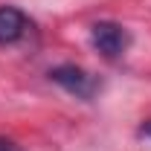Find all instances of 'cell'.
<instances>
[{"mask_svg": "<svg viewBox=\"0 0 151 151\" xmlns=\"http://www.w3.org/2000/svg\"><path fill=\"white\" fill-rule=\"evenodd\" d=\"M50 81H55L58 87H64L70 96L81 99V102H90L102 90L99 76L87 73L84 67H76V64H58V67H52L50 70Z\"/></svg>", "mask_w": 151, "mask_h": 151, "instance_id": "cell-1", "label": "cell"}, {"mask_svg": "<svg viewBox=\"0 0 151 151\" xmlns=\"http://www.w3.org/2000/svg\"><path fill=\"white\" fill-rule=\"evenodd\" d=\"M139 134H145V137H151V119L145 122V125H142V128H139Z\"/></svg>", "mask_w": 151, "mask_h": 151, "instance_id": "cell-5", "label": "cell"}, {"mask_svg": "<svg viewBox=\"0 0 151 151\" xmlns=\"http://www.w3.org/2000/svg\"><path fill=\"white\" fill-rule=\"evenodd\" d=\"M90 41L105 58H119L131 44V32L116 20H99L90 29Z\"/></svg>", "mask_w": 151, "mask_h": 151, "instance_id": "cell-2", "label": "cell"}, {"mask_svg": "<svg viewBox=\"0 0 151 151\" xmlns=\"http://www.w3.org/2000/svg\"><path fill=\"white\" fill-rule=\"evenodd\" d=\"M29 29V18L18 6H0V47L18 44Z\"/></svg>", "mask_w": 151, "mask_h": 151, "instance_id": "cell-3", "label": "cell"}, {"mask_svg": "<svg viewBox=\"0 0 151 151\" xmlns=\"http://www.w3.org/2000/svg\"><path fill=\"white\" fill-rule=\"evenodd\" d=\"M0 151H20L12 139H6V137H0Z\"/></svg>", "mask_w": 151, "mask_h": 151, "instance_id": "cell-4", "label": "cell"}]
</instances>
